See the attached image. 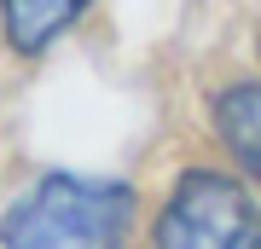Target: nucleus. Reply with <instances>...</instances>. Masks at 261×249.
<instances>
[{
  "mask_svg": "<svg viewBox=\"0 0 261 249\" xmlns=\"http://www.w3.org/2000/svg\"><path fill=\"white\" fill-rule=\"evenodd\" d=\"M157 249H261V214L238 180L197 168L168 197L157 220Z\"/></svg>",
  "mask_w": 261,
  "mask_h": 249,
  "instance_id": "obj_2",
  "label": "nucleus"
},
{
  "mask_svg": "<svg viewBox=\"0 0 261 249\" xmlns=\"http://www.w3.org/2000/svg\"><path fill=\"white\" fill-rule=\"evenodd\" d=\"M215 128H221L226 151L261 180V81L221 93V99H215Z\"/></svg>",
  "mask_w": 261,
  "mask_h": 249,
  "instance_id": "obj_4",
  "label": "nucleus"
},
{
  "mask_svg": "<svg viewBox=\"0 0 261 249\" xmlns=\"http://www.w3.org/2000/svg\"><path fill=\"white\" fill-rule=\"evenodd\" d=\"M87 0H0V18H6V41L18 52H41L47 41H58L75 23Z\"/></svg>",
  "mask_w": 261,
  "mask_h": 249,
  "instance_id": "obj_3",
  "label": "nucleus"
},
{
  "mask_svg": "<svg viewBox=\"0 0 261 249\" xmlns=\"http://www.w3.org/2000/svg\"><path fill=\"white\" fill-rule=\"evenodd\" d=\"M128 214V191L111 180L47 174L6 209L0 249H122Z\"/></svg>",
  "mask_w": 261,
  "mask_h": 249,
  "instance_id": "obj_1",
  "label": "nucleus"
}]
</instances>
